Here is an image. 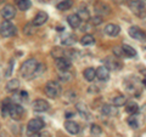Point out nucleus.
I'll use <instances>...</instances> for the list:
<instances>
[{"label":"nucleus","mask_w":146,"mask_h":137,"mask_svg":"<svg viewBox=\"0 0 146 137\" xmlns=\"http://www.w3.org/2000/svg\"><path fill=\"white\" fill-rule=\"evenodd\" d=\"M90 131H91V135H93V136H100V135L102 134L101 127H100L99 125H96V124L91 125V127H90Z\"/></svg>","instance_id":"nucleus-32"},{"label":"nucleus","mask_w":146,"mask_h":137,"mask_svg":"<svg viewBox=\"0 0 146 137\" xmlns=\"http://www.w3.org/2000/svg\"><path fill=\"white\" fill-rule=\"evenodd\" d=\"M48 18H49V16H48L46 12L39 11V12L35 15V17L33 18V22H32V23H33L34 26H42V24H44L45 22L48 21Z\"/></svg>","instance_id":"nucleus-12"},{"label":"nucleus","mask_w":146,"mask_h":137,"mask_svg":"<svg viewBox=\"0 0 146 137\" xmlns=\"http://www.w3.org/2000/svg\"><path fill=\"white\" fill-rule=\"evenodd\" d=\"M102 17L101 16H95V17H93L91 18V23H93L94 26H98V24H100V23H102Z\"/></svg>","instance_id":"nucleus-37"},{"label":"nucleus","mask_w":146,"mask_h":137,"mask_svg":"<svg viewBox=\"0 0 146 137\" xmlns=\"http://www.w3.org/2000/svg\"><path fill=\"white\" fill-rule=\"evenodd\" d=\"M52 56L55 58H61V57H65V51L63 49H60V47H54V50L51 51Z\"/></svg>","instance_id":"nucleus-29"},{"label":"nucleus","mask_w":146,"mask_h":137,"mask_svg":"<svg viewBox=\"0 0 146 137\" xmlns=\"http://www.w3.org/2000/svg\"><path fill=\"white\" fill-rule=\"evenodd\" d=\"M72 4H73V0H65V1L57 4L56 7L60 11H66V10H70L71 6H72Z\"/></svg>","instance_id":"nucleus-24"},{"label":"nucleus","mask_w":146,"mask_h":137,"mask_svg":"<svg viewBox=\"0 0 146 137\" xmlns=\"http://www.w3.org/2000/svg\"><path fill=\"white\" fill-rule=\"evenodd\" d=\"M112 1L116 4H122V3H124V0H112Z\"/></svg>","instance_id":"nucleus-41"},{"label":"nucleus","mask_w":146,"mask_h":137,"mask_svg":"<svg viewBox=\"0 0 146 137\" xmlns=\"http://www.w3.org/2000/svg\"><path fill=\"white\" fill-rule=\"evenodd\" d=\"M17 6L21 11H27L29 10L31 6H32V3L31 0H18L17 1Z\"/></svg>","instance_id":"nucleus-22"},{"label":"nucleus","mask_w":146,"mask_h":137,"mask_svg":"<svg viewBox=\"0 0 146 137\" xmlns=\"http://www.w3.org/2000/svg\"><path fill=\"white\" fill-rule=\"evenodd\" d=\"M96 12H100L102 15H107V13H110V7L107 5H105V4H100L96 7Z\"/></svg>","instance_id":"nucleus-33"},{"label":"nucleus","mask_w":146,"mask_h":137,"mask_svg":"<svg viewBox=\"0 0 146 137\" xmlns=\"http://www.w3.org/2000/svg\"><path fill=\"white\" fill-rule=\"evenodd\" d=\"M16 27L13 26L10 21H4L0 24V35L3 38H10V36L16 34Z\"/></svg>","instance_id":"nucleus-4"},{"label":"nucleus","mask_w":146,"mask_h":137,"mask_svg":"<svg viewBox=\"0 0 146 137\" xmlns=\"http://www.w3.org/2000/svg\"><path fill=\"white\" fill-rule=\"evenodd\" d=\"M56 67L60 72H68L71 68V61L67 60L66 57L56 58Z\"/></svg>","instance_id":"nucleus-10"},{"label":"nucleus","mask_w":146,"mask_h":137,"mask_svg":"<svg viewBox=\"0 0 146 137\" xmlns=\"http://www.w3.org/2000/svg\"><path fill=\"white\" fill-rule=\"evenodd\" d=\"M77 111L79 112V114L82 115V118H84V119H89V117H90V113L88 111V108H86V106L84 103H77Z\"/></svg>","instance_id":"nucleus-17"},{"label":"nucleus","mask_w":146,"mask_h":137,"mask_svg":"<svg viewBox=\"0 0 146 137\" xmlns=\"http://www.w3.org/2000/svg\"><path fill=\"white\" fill-rule=\"evenodd\" d=\"M45 65H42V63H38V66H36L35 68V72H34V74H33V78H36V76H39V75H42L43 73L45 72Z\"/></svg>","instance_id":"nucleus-30"},{"label":"nucleus","mask_w":146,"mask_h":137,"mask_svg":"<svg viewBox=\"0 0 146 137\" xmlns=\"http://www.w3.org/2000/svg\"><path fill=\"white\" fill-rule=\"evenodd\" d=\"M20 88V81L17 79H11L9 83L6 84V91L7 92H15Z\"/></svg>","instance_id":"nucleus-18"},{"label":"nucleus","mask_w":146,"mask_h":137,"mask_svg":"<svg viewBox=\"0 0 146 137\" xmlns=\"http://www.w3.org/2000/svg\"><path fill=\"white\" fill-rule=\"evenodd\" d=\"M33 137H51L49 131H39V132H35V134H32Z\"/></svg>","instance_id":"nucleus-35"},{"label":"nucleus","mask_w":146,"mask_h":137,"mask_svg":"<svg viewBox=\"0 0 146 137\" xmlns=\"http://www.w3.org/2000/svg\"><path fill=\"white\" fill-rule=\"evenodd\" d=\"M10 101L9 99H6V101H4L3 103V108H1V114H3V117L4 118H6L9 115V107H10Z\"/></svg>","instance_id":"nucleus-31"},{"label":"nucleus","mask_w":146,"mask_h":137,"mask_svg":"<svg viewBox=\"0 0 146 137\" xmlns=\"http://www.w3.org/2000/svg\"><path fill=\"white\" fill-rule=\"evenodd\" d=\"M122 50H123V52H124V56L127 57H135L136 56V51H135V49L134 47H131L130 45H122Z\"/></svg>","instance_id":"nucleus-19"},{"label":"nucleus","mask_w":146,"mask_h":137,"mask_svg":"<svg viewBox=\"0 0 146 137\" xmlns=\"http://www.w3.org/2000/svg\"><path fill=\"white\" fill-rule=\"evenodd\" d=\"M104 30L108 36H117L118 34H119L121 28H119V26H117V24L110 23V24H107L106 27H105Z\"/></svg>","instance_id":"nucleus-13"},{"label":"nucleus","mask_w":146,"mask_h":137,"mask_svg":"<svg viewBox=\"0 0 146 137\" xmlns=\"http://www.w3.org/2000/svg\"><path fill=\"white\" fill-rule=\"evenodd\" d=\"M0 13H1V17L5 21H10L16 16V9L13 7L12 5H5L1 9Z\"/></svg>","instance_id":"nucleus-8"},{"label":"nucleus","mask_w":146,"mask_h":137,"mask_svg":"<svg viewBox=\"0 0 146 137\" xmlns=\"http://www.w3.org/2000/svg\"><path fill=\"white\" fill-rule=\"evenodd\" d=\"M34 32H35V29H34V24H33V23L25 26V28H23V33H25V34L31 35V34H33Z\"/></svg>","instance_id":"nucleus-34"},{"label":"nucleus","mask_w":146,"mask_h":137,"mask_svg":"<svg viewBox=\"0 0 146 137\" xmlns=\"http://www.w3.org/2000/svg\"><path fill=\"white\" fill-rule=\"evenodd\" d=\"M95 72H96V78L99 80H101V81H107L108 80V78H110V69L108 68H106L105 66H101V67H99Z\"/></svg>","instance_id":"nucleus-11"},{"label":"nucleus","mask_w":146,"mask_h":137,"mask_svg":"<svg viewBox=\"0 0 146 137\" xmlns=\"http://www.w3.org/2000/svg\"><path fill=\"white\" fill-rule=\"evenodd\" d=\"M101 113L104 114V115H115V114H117V111L115 107L112 106H108V104H105V106H102L101 108Z\"/></svg>","instance_id":"nucleus-21"},{"label":"nucleus","mask_w":146,"mask_h":137,"mask_svg":"<svg viewBox=\"0 0 146 137\" xmlns=\"http://www.w3.org/2000/svg\"><path fill=\"white\" fill-rule=\"evenodd\" d=\"M44 120L40 119V118H34L28 121V125H27V129H28V134H35V132H39L43 130L44 127Z\"/></svg>","instance_id":"nucleus-5"},{"label":"nucleus","mask_w":146,"mask_h":137,"mask_svg":"<svg viewBox=\"0 0 146 137\" xmlns=\"http://www.w3.org/2000/svg\"><path fill=\"white\" fill-rule=\"evenodd\" d=\"M62 1H65V0H54V3L56 4V5L57 4H60V3H62Z\"/></svg>","instance_id":"nucleus-42"},{"label":"nucleus","mask_w":146,"mask_h":137,"mask_svg":"<svg viewBox=\"0 0 146 137\" xmlns=\"http://www.w3.org/2000/svg\"><path fill=\"white\" fill-rule=\"evenodd\" d=\"M13 65H15V62H13V60H11L10 62H9L7 70L5 72V75H6V76H10V75H11V73H12V68H13Z\"/></svg>","instance_id":"nucleus-38"},{"label":"nucleus","mask_w":146,"mask_h":137,"mask_svg":"<svg viewBox=\"0 0 146 137\" xmlns=\"http://www.w3.org/2000/svg\"><path fill=\"white\" fill-rule=\"evenodd\" d=\"M65 129L70 132V134L72 135H77L79 132V125L77 124L76 121H66V124H65Z\"/></svg>","instance_id":"nucleus-16"},{"label":"nucleus","mask_w":146,"mask_h":137,"mask_svg":"<svg viewBox=\"0 0 146 137\" xmlns=\"http://www.w3.org/2000/svg\"><path fill=\"white\" fill-rule=\"evenodd\" d=\"M32 107H33L34 112L43 113V112H46L50 108V104L45 101V99H35V101L32 103Z\"/></svg>","instance_id":"nucleus-9"},{"label":"nucleus","mask_w":146,"mask_h":137,"mask_svg":"<svg viewBox=\"0 0 146 137\" xmlns=\"http://www.w3.org/2000/svg\"><path fill=\"white\" fill-rule=\"evenodd\" d=\"M72 117H74V114H72V113H66V118H68V119H70V118H72Z\"/></svg>","instance_id":"nucleus-40"},{"label":"nucleus","mask_w":146,"mask_h":137,"mask_svg":"<svg viewBox=\"0 0 146 137\" xmlns=\"http://www.w3.org/2000/svg\"><path fill=\"white\" fill-rule=\"evenodd\" d=\"M78 16L80 20H84V21H88L90 20V15H89V11L86 10L85 6H80L79 10H78Z\"/></svg>","instance_id":"nucleus-25"},{"label":"nucleus","mask_w":146,"mask_h":137,"mask_svg":"<svg viewBox=\"0 0 146 137\" xmlns=\"http://www.w3.org/2000/svg\"><path fill=\"white\" fill-rule=\"evenodd\" d=\"M84 78H85V80H88V81H93L95 78H96V72H95L94 68H86V69L84 70Z\"/></svg>","instance_id":"nucleus-20"},{"label":"nucleus","mask_w":146,"mask_h":137,"mask_svg":"<svg viewBox=\"0 0 146 137\" xmlns=\"http://www.w3.org/2000/svg\"><path fill=\"white\" fill-rule=\"evenodd\" d=\"M23 113H25L23 107L18 103H11L10 107H9V115H10L12 119H21Z\"/></svg>","instance_id":"nucleus-6"},{"label":"nucleus","mask_w":146,"mask_h":137,"mask_svg":"<svg viewBox=\"0 0 146 137\" xmlns=\"http://www.w3.org/2000/svg\"><path fill=\"white\" fill-rule=\"evenodd\" d=\"M128 5H129V9L134 15L139 16V17L146 16V9H145V5L141 0H130Z\"/></svg>","instance_id":"nucleus-3"},{"label":"nucleus","mask_w":146,"mask_h":137,"mask_svg":"<svg viewBox=\"0 0 146 137\" xmlns=\"http://www.w3.org/2000/svg\"><path fill=\"white\" fill-rule=\"evenodd\" d=\"M105 67L108 68V69H112V70H118L121 68V63L116 61L115 58L107 57L106 60H105Z\"/></svg>","instance_id":"nucleus-14"},{"label":"nucleus","mask_w":146,"mask_h":137,"mask_svg":"<svg viewBox=\"0 0 146 137\" xmlns=\"http://www.w3.org/2000/svg\"><path fill=\"white\" fill-rule=\"evenodd\" d=\"M3 1H4V0H0V4H1V3H3Z\"/></svg>","instance_id":"nucleus-44"},{"label":"nucleus","mask_w":146,"mask_h":137,"mask_svg":"<svg viewBox=\"0 0 146 137\" xmlns=\"http://www.w3.org/2000/svg\"><path fill=\"white\" fill-rule=\"evenodd\" d=\"M127 103V97L125 96H117V97L113 98V106L116 107H121V106H124V104Z\"/></svg>","instance_id":"nucleus-26"},{"label":"nucleus","mask_w":146,"mask_h":137,"mask_svg":"<svg viewBox=\"0 0 146 137\" xmlns=\"http://www.w3.org/2000/svg\"><path fill=\"white\" fill-rule=\"evenodd\" d=\"M45 94H46L48 97L50 98H56L61 95V85L57 83V81H48L46 85H45Z\"/></svg>","instance_id":"nucleus-2"},{"label":"nucleus","mask_w":146,"mask_h":137,"mask_svg":"<svg viewBox=\"0 0 146 137\" xmlns=\"http://www.w3.org/2000/svg\"><path fill=\"white\" fill-rule=\"evenodd\" d=\"M113 52H115V55H116V56H118V57H122V56H124V52H123L122 47H118V46L113 47Z\"/></svg>","instance_id":"nucleus-39"},{"label":"nucleus","mask_w":146,"mask_h":137,"mask_svg":"<svg viewBox=\"0 0 146 137\" xmlns=\"http://www.w3.org/2000/svg\"><path fill=\"white\" fill-rule=\"evenodd\" d=\"M67 22H68V24H70L72 28H78V27H80L82 20L79 18L78 15L73 13V15H70V16L67 17Z\"/></svg>","instance_id":"nucleus-15"},{"label":"nucleus","mask_w":146,"mask_h":137,"mask_svg":"<svg viewBox=\"0 0 146 137\" xmlns=\"http://www.w3.org/2000/svg\"><path fill=\"white\" fill-rule=\"evenodd\" d=\"M74 44H76V38L73 35H67L66 38L62 39V45H65V46H72Z\"/></svg>","instance_id":"nucleus-28"},{"label":"nucleus","mask_w":146,"mask_h":137,"mask_svg":"<svg viewBox=\"0 0 146 137\" xmlns=\"http://www.w3.org/2000/svg\"><path fill=\"white\" fill-rule=\"evenodd\" d=\"M94 43H95V39H94V36L90 35V34H86L80 39V44L82 45H91Z\"/></svg>","instance_id":"nucleus-27"},{"label":"nucleus","mask_w":146,"mask_h":137,"mask_svg":"<svg viewBox=\"0 0 146 137\" xmlns=\"http://www.w3.org/2000/svg\"><path fill=\"white\" fill-rule=\"evenodd\" d=\"M127 104V107H125V111L129 113V114H135L136 112H138V109H139V107H138V104H136L135 102H133V101H130V102H127L125 103Z\"/></svg>","instance_id":"nucleus-23"},{"label":"nucleus","mask_w":146,"mask_h":137,"mask_svg":"<svg viewBox=\"0 0 146 137\" xmlns=\"http://www.w3.org/2000/svg\"><path fill=\"white\" fill-rule=\"evenodd\" d=\"M36 66H38V62H36L35 58H29V60H27L23 65L21 66V69H20L21 75L23 78H27V79L33 78Z\"/></svg>","instance_id":"nucleus-1"},{"label":"nucleus","mask_w":146,"mask_h":137,"mask_svg":"<svg viewBox=\"0 0 146 137\" xmlns=\"http://www.w3.org/2000/svg\"><path fill=\"white\" fill-rule=\"evenodd\" d=\"M143 73H144V75H145V80H146V69H144V70H143Z\"/></svg>","instance_id":"nucleus-43"},{"label":"nucleus","mask_w":146,"mask_h":137,"mask_svg":"<svg viewBox=\"0 0 146 137\" xmlns=\"http://www.w3.org/2000/svg\"><path fill=\"white\" fill-rule=\"evenodd\" d=\"M128 123H129V125L130 127H133V129H138V126H139V123L136 121L135 119V117H131L129 120H128Z\"/></svg>","instance_id":"nucleus-36"},{"label":"nucleus","mask_w":146,"mask_h":137,"mask_svg":"<svg viewBox=\"0 0 146 137\" xmlns=\"http://www.w3.org/2000/svg\"><path fill=\"white\" fill-rule=\"evenodd\" d=\"M128 33H129V35L135 40H139V41H143V43L146 41V33L144 30H141L139 27H136V26L130 27L129 30H128Z\"/></svg>","instance_id":"nucleus-7"}]
</instances>
